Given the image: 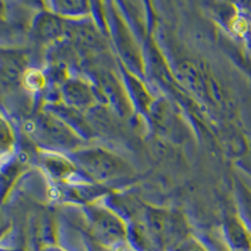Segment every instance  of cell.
I'll use <instances>...</instances> for the list:
<instances>
[{
    "label": "cell",
    "mask_w": 251,
    "mask_h": 251,
    "mask_svg": "<svg viewBox=\"0 0 251 251\" xmlns=\"http://www.w3.org/2000/svg\"><path fill=\"white\" fill-rule=\"evenodd\" d=\"M200 238L204 242L210 251H232L228 248L222 234L217 235L216 233H207L204 238Z\"/></svg>",
    "instance_id": "cell-12"
},
{
    "label": "cell",
    "mask_w": 251,
    "mask_h": 251,
    "mask_svg": "<svg viewBox=\"0 0 251 251\" xmlns=\"http://www.w3.org/2000/svg\"><path fill=\"white\" fill-rule=\"evenodd\" d=\"M44 165L48 173L56 179H62L74 172V167L68 160L54 154L46 155Z\"/></svg>",
    "instance_id": "cell-8"
},
{
    "label": "cell",
    "mask_w": 251,
    "mask_h": 251,
    "mask_svg": "<svg viewBox=\"0 0 251 251\" xmlns=\"http://www.w3.org/2000/svg\"><path fill=\"white\" fill-rule=\"evenodd\" d=\"M80 167L92 178L100 181L108 180L124 172L122 160L102 149H90L75 154Z\"/></svg>",
    "instance_id": "cell-2"
},
{
    "label": "cell",
    "mask_w": 251,
    "mask_h": 251,
    "mask_svg": "<svg viewBox=\"0 0 251 251\" xmlns=\"http://www.w3.org/2000/svg\"><path fill=\"white\" fill-rule=\"evenodd\" d=\"M61 92L66 103L75 108L90 107L94 98L91 87L81 80H68L63 84Z\"/></svg>",
    "instance_id": "cell-5"
},
{
    "label": "cell",
    "mask_w": 251,
    "mask_h": 251,
    "mask_svg": "<svg viewBox=\"0 0 251 251\" xmlns=\"http://www.w3.org/2000/svg\"><path fill=\"white\" fill-rule=\"evenodd\" d=\"M37 34L44 40H54L64 32L62 21L53 14H42L36 23Z\"/></svg>",
    "instance_id": "cell-7"
},
{
    "label": "cell",
    "mask_w": 251,
    "mask_h": 251,
    "mask_svg": "<svg viewBox=\"0 0 251 251\" xmlns=\"http://www.w3.org/2000/svg\"><path fill=\"white\" fill-rule=\"evenodd\" d=\"M1 149L2 151H5V149H9L12 142V137L8 125L5 124L4 121L1 122Z\"/></svg>",
    "instance_id": "cell-15"
},
{
    "label": "cell",
    "mask_w": 251,
    "mask_h": 251,
    "mask_svg": "<svg viewBox=\"0 0 251 251\" xmlns=\"http://www.w3.org/2000/svg\"><path fill=\"white\" fill-rule=\"evenodd\" d=\"M39 130L46 141L54 145L70 149L75 147L78 143V137L73 133L68 125L55 116H41Z\"/></svg>",
    "instance_id": "cell-3"
},
{
    "label": "cell",
    "mask_w": 251,
    "mask_h": 251,
    "mask_svg": "<svg viewBox=\"0 0 251 251\" xmlns=\"http://www.w3.org/2000/svg\"><path fill=\"white\" fill-rule=\"evenodd\" d=\"M25 59L16 52H3L1 55V81L4 85L12 86L23 77Z\"/></svg>",
    "instance_id": "cell-6"
},
{
    "label": "cell",
    "mask_w": 251,
    "mask_h": 251,
    "mask_svg": "<svg viewBox=\"0 0 251 251\" xmlns=\"http://www.w3.org/2000/svg\"><path fill=\"white\" fill-rule=\"evenodd\" d=\"M167 251H210V250L202 240L191 233Z\"/></svg>",
    "instance_id": "cell-11"
},
{
    "label": "cell",
    "mask_w": 251,
    "mask_h": 251,
    "mask_svg": "<svg viewBox=\"0 0 251 251\" xmlns=\"http://www.w3.org/2000/svg\"><path fill=\"white\" fill-rule=\"evenodd\" d=\"M132 89L133 92L135 93L137 97V101L142 106H149L150 105V99H149L148 94L144 88L137 82V80L132 79Z\"/></svg>",
    "instance_id": "cell-14"
},
{
    "label": "cell",
    "mask_w": 251,
    "mask_h": 251,
    "mask_svg": "<svg viewBox=\"0 0 251 251\" xmlns=\"http://www.w3.org/2000/svg\"><path fill=\"white\" fill-rule=\"evenodd\" d=\"M53 9L61 15L78 16L89 11V3L86 1H56L52 3Z\"/></svg>",
    "instance_id": "cell-10"
},
{
    "label": "cell",
    "mask_w": 251,
    "mask_h": 251,
    "mask_svg": "<svg viewBox=\"0 0 251 251\" xmlns=\"http://www.w3.org/2000/svg\"><path fill=\"white\" fill-rule=\"evenodd\" d=\"M222 236L232 251H251V232L240 217H228Z\"/></svg>",
    "instance_id": "cell-4"
},
{
    "label": "cell",
    "mask_w": 251,
    "mask_h": 251,
    "mask_svg": "<svg viewBox=\"0 0 251 251\" xmlns=\"http://www.w3.org/2000/svg\"><path fill=\"white\" fill-rule=\"evenodd\" d=\"M44 76L38 71H30L28 74L25 75V85L32 90H38L44 85Z\"/></svg>",
    "instance_id": "cell-13"
},
{
    "label": "cell",
    "mask_w": 251,
    "mask_h": 251,
    "mask_svg": "<svg viewBox=\"0 0 251 251\" xmlns=\"http://www.w3.org/2000/svg\"><path fill=\"white\" fill-rule=\"evenodd\" d=\"M240 218L251 232V189L244 183L237 185Z\"/></svg>",
    "instance_id": "cell-9"
},
{
    "label": "cell",
    "mask_w": 251,
    "mask_h": 251,
    "mask_svg": "<svg viewBox=\"0 0 251 251\" xmlns=\"http://www.w3.org/2000/svg\"><path fill=\"white\" fill-rule=\"evenodd\" d=\"M87 214L99 245L112 250L128 243V226L113 211L103 206L91 205Z\"/></svg>",
    "instance_id": "cell-1"
}]
</instances>
